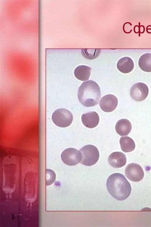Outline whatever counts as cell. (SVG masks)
Wrapping results in <instances>:
<instances>
[{
	"instance_id": "cell-1",
	"label": "cell",
	"mask_w": 151,
	"mask_h": 227,
	"mask_svg": "<svg viewBox=\"0 0 151 227\" xmlns=\"http://www.w3.org/2000/svg\"><path fill=\"white\" fill-rule=\"evenodd\" d=\"M106 187L111 196L118 200L125 199L131 193L130 183L123 175L119 173H113L109 176Z\"/></svg>"
},
{
	"instance_id": "cell-11",
	"label": "cell",
	"mask_w": 151,
	"mask_h": 227,
	"mask_svg": "<svg viewBox=\"0 0 151 227\" xmlns=\"http://www.w3.org/2000/svg\"><path fill=\"white\" fill-rule=\"evenodd\" d=\"M116 66L119 71L123 73H127L133 70L134 64L133 60L130 58L125 57L118 61Z\"/></svg>"
},
{
	"instance_id": "cell-7",
	"label": "cell",
	"mask_w": 151,
	"mask_h": 227,
	"mask_svg": "<svg viewBox=\"0 0 151 227\" xmlns=\"http://www.w3.org/2000/svg\"><path fill=\"white\" fill-rule=\"evenodd\" d=\"M149 89L147 85L142 82H138L133 84L130 90L132 98L137 101L144 100L148 96Z\"/></svg>"
},
{
	"instance_id": "cell-17",
	"label": "cell",
	"mask_w": 151,
	"mask_h": 227,
	"mask_svg": "<svg viewBox=\"0 0 151 227\" xmlns=\"http://www.w3.org/2000/svg\"><path fill=\"white\" fill-rule=\"evenodd\" d=\"M56 178V174L53 170L50 169L46 170V186H49L53 184L55 181Z\"/></svg>"
},
{
	"instance_id": "cell-9",
	"label": "cell",
	"mask_w": 151,
	"mask_h": 227,
	"mask_svg": "<svg viewBox=\"0 0 151 227\" xmlns=\"http://www.w3.org/2000/svg\"><path fill=\"white\" fill-rule=\"evenodd\" d=\"M81 120L86 127L92 128L96 127L99 121L98 114L95 111H91L84 113L81 116Z\"/></svg>"
},
{
	"instance_id": "cell-6",
	"label": "cell",
	"mask_w": 151,
	"mask_h": 227,
	"mask_svg": "<svg viewBox=\"0 0 151 227\" xmlns=\"http://www.w3.org/2000/svg\"><path fill=\"white\" fill-rule=\"evenodd\" d=\"M125 174L129 180L135 182L141 181L144 176L142 167L136 163H131L127 165L125 169Z\"/></svg>"
},
{
	"instance_id": "cell-15",
	"label": "cell",
	"mask_w": 151,
	"mask_h": 227,
	"mask_svg": "<svg viewBox=\"0 0 151 227\" xmlns=\"http://www.w3.org/2000/svg\"><path fill=\"white\" fill-rule=\"evenodd\" d=\"M121 149L125 152H128L134 150L135 144L133 140L129 136L122 137L119 140Z\"/></svg>"
},
{
	"instance_id": "cell-10",
	"label": "cell",
	"mask_w": 151,
	"mask_h": 227,
	"mask_svg": "<svg viewBox=\"0 0 151 227\" xmlns=\"http://www.w3.org/2000/svg\"><path fill=\"white\" fill-rule=\"evenodd\" d=\"M109 164L115 168H121L126 163L127 159L125 154L122 152H116L111 153L108 158Z\"/></svg>"
},
{
	"instance_id": "cell-4",
	"label": "cell",
	"mask_w": 151,
	"mask_h": 227,
	"mask_svg": "<svg viewBox=\"0 0 151 227\" xmlns=\"http://www.w3.org/2000/svg\"><path fill=\"white\" fill-rule=\"evenodd\" d=\"M52 119L54 124L57 126L65 128L71 124L73 117L69 110L64 108H60L56 110L53 113Z\"/></svg>"
},
{
	"instance_id": "cell-2",
	"label": "cell",
	"mask_w": 151,
	"mask_h": 227,
	"mask_svg": "<svg viewBox=\"0 0 151 227\" xmlns=\"http://www.w3.org/2000/svg\"><path fill=\"white\" fill-rule=\"evenodd\" d=\"M77 96L83 105L93 107L98 103L101 97L100 88L95 81H88L83 82L79 87Z\"/></svg>"
},
{
	"instance_id": "cell-8",
	"label": "cell",
	"mask_w": 151,
	"mask_h": 227,
	"mask_svg": "<svg viewBox=\"0 0 151 227\" xmlns=\"http://www.w3.org/2000/svg\"><path fill=\"white\" fill-rule=\"evenodd\" d=\"M118 103V99L115 96L112 94H108L101 99L99 104L103 111L105 112H110L116 108Z\"/></svg>"
},
{
	"instance_id": "cell-5",
	"label": "cell",
	"mask_w": 151,
	"mask_h": 227,
	"mask_svg": "<svg viewBox=\"0 0 151 227\" xmlns=\"http://www.w3.org/2000/svg\"><path fill=\"white\" fill-rule=\"evenodd\" d=\"M61 158L65 164L74 166L78 164L82 159V155L80 151L73 148L65 149L62 153Z\"/></svg>"
},
{
	"instance_id": "cell-13",
	"label": "cell",
	"mask_w": 151,
	"mask_h": 227,
	"mask_svg": "<svg viewBox=\"0 0 151 227\" xmlns=\"http://www.w3.org/2000/svg\"><path fill=\"white\" fill-rule=\"evenodd\" d=\"M91 68L86 65H80L74 70L75 77L78 80L85 81L88 80L90 75Z\"/></svg>"
},
{
	"instance_id": "cell-16",
	"label": "cell",
	"mask_w": 151,
	"mask_h": 227,
	"mask_svg": "<svg viewBox=\"0 0 151 227\" xmlns=\"http://www.w3.org/2000/svg\"><path fill=\"white\" fill-rule=\"evenodd\" d=\"M81 53L86 58L92 60L97 58L101 53L100 49H82Z\"/></svg>"
},
{
	"instance_id": "cell-12",
	"label": "cell",
	"mask_w": 151,
	"mask_h": 227,
	"mask_svg": "<svg viewBox=\"0 0 151 227\" xmlns=\"http://www.w3.org/2000/svg\"><path fill=\"white\" fill-rule=\"evenodd\" d=\"M132 124L127 119H122L119 120L115 125L116 132L121 136L127 135L131 132Z\"/></svg>"
},
{
	"instance_id": "cell-14",
	"label": "cell",
	"mask_w": 151,
	"mask_h": 227,
	"mask_svg": "<svg viewBox=\"0 0 151 227\" xmlns=\"http://www.w3.org/2000/svg\"><path fill=\"white\" fill-rule=\"evenodd\" d=\"M138 65L143 71L151 72V53H146L141 55L139 59Z\"/></svg>"
},
{
	"instance_id": "cell-3",
	"label": "cell",
	"mask_w": 151,
	"mask_h": 227,
	"mask_svg": "<svg viewBox=\"0 0 151 227\" xmlns=\"http://www.w3.org/2000/svg\"><path fill=\"white\" fill-rule=\"evenodd\" d=\"M82 155L81 163L87 166H91L95 164L99 157V152L98 148L92 145H87L83 146L80 150Z\"/></svg>"
}]
</instances>
